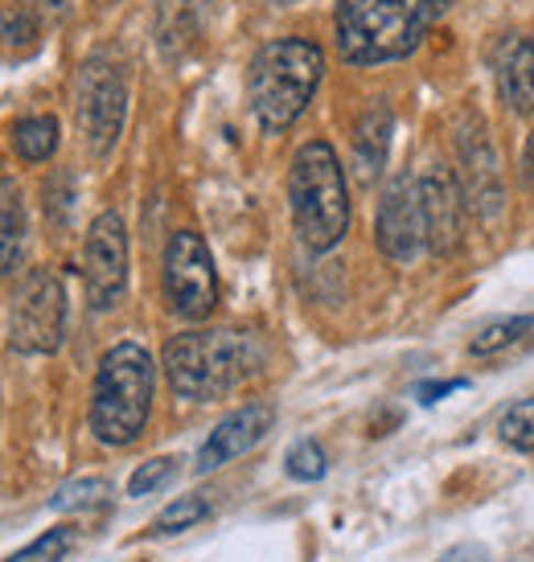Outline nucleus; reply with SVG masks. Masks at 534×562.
Returning <instances> with one entry per match:
<instances>
[{
	"label": "nucleus",
	"mask_w": 534,
	"mask_h": 562,
	"mask_svg": "<svg viewBox=\"0 0 534 562\" xmlns=\"http://www.w3.org/2000/svg\"><path fill=\"white\" fill-rule=\"evenodd\" d=\"M444 0H337V49L354 66L399 63L427 37Z\"/></svg>",
	"instance_id": "f257e3e1"
},
{
	"label": "nucleus",
	"mask_w": 534,
	"mask_h": 562,
	"mask_svg": "<svg viewBox=\"0 0 534 562\" xmlns=\"http://www.w3.org/2000/svg\"><path fill=\"white\" fill-rule=\"evenodd\" d=\"M259 366V345L243 328H198L165 345V374L174 394L214 403L243 386Z\"/></svg>",
	"instance_id": "f03ea898"
},
{
	"label": "nucleus",
	"mask_w": 534,
	"mask_h": 562,
	"mask_svg": "<svg viewBox=\"0 0 534 562\" xmlns=\"http://www.w3.org/2000/svg\"><path fill=\"white\" fill-rule=\"evenodd\" d=\"M325 75V54L304 37H276L252 58L247 94L264 132H283L304 115Z\"/></svg>",
	"instance_id": "7ed1b4c3"
},
{
	"label": "nucleus",
	"mask_w": 534,
	"mask_h": 562,
	"mask_svg": "<svg viewBox=\"0 0 534 562\" xmlns=\"http://www.w3.org/2000/svg\"><path fill=\"white\" fill-rule=\"evenodd\" d=\"M153 391H157V366L148 349L136 341L111 345L99 374H94L91 394V431L108 448H127L144 431L148 411H153Z\"/></svg>",
	"instance_id": "20e7f679"
},
{
	"label": "nucleus",
	"mask_w": 534,
	"mask_h": 562,
	"mask_svg": "<svg viewBox=\"0 0 534 562\" xmlns=\"http://www.w3.org/2000/svg\"><path fill=\"white\" fill-rule=\"evenodd\" d=\"M288 202H292V222L297 238L313 255L333 250L349 231V189L342 160L333 144L313 140L292 157L288 172Z\"/></svg>",
	"instance_id": "39448f33"
},
{
	"label": "nucleus",
	"mask_w": 534,
	"mask_h": 562,
	"mask_svg": "<svg viewBox=\"0 0 534 562\" xmlns=\"http://www.w3.org/2000/svg\"><path fill=\"white\" fill-rule=\"evenodd\" d=\"M66 333V288L58 280V271L49 267H33L21 280L9 308V345L13 353L25 358H42L54 353L63 345Z\"/></svg>",
	"instance_id": "423d86ee"
},
{
	"label": "nucleus",
	"mask_w": 534,
	"mask_h": 562,
	"mask_svg": "<svg viewBox=\"0 0 534 562\" xmlns=\"http://www.w3.org/2000/svg\"><path fill=\"white\" fill-rule=\"evenodd\" d=\"M75 111H79V127L82 140L94 157H108L120 132H124V115H127V87L120 66L94 54L87 58L79 70V87H75Z\"/></svg>",
	"instance_id": "0eeeda50"
},
{
	"label": "nucleus",
	"mask_w": 534,
	"mask_h": 562,
	"mask_svg": "<svg viewBox=\"0 0 534 562\" xmlns=\"http://www.w3.org/2000/svg\"><path fill=\"white\" fill-rule=\"evenodd\" d=\"M165 300L177 316L205 321L219 304V276L202 235L177 231L165 247Z\"/></svg>",
	"instance_id": "6e6552de"
},
{
	"label": "nucleus",
	"mask_w": 534,
	"mask_h": 562,
	"mask_svg": "<svg viewBox=\"0 0 534 562\" xmlns=\"http://www.w3.org/2000/svg\"><path fill=\"white\" fill-rule=\"evenodd\" d=\"M82 283L94 313H108L124 300L127 288V231L115 210H103L82 243Z\"/></svg>",
	"instance_id": "1a4fd4ad"
},
{
	"label": "nucleus",
	"mask_w": 534,
	"mask_h": 562,
	"mask_svg": "<svg viewBox=\"0 0 534 562\" xmlns=\"http://www.w3.org/2000/svg\"><path fill=\"white\" fill-rule=\"evenodd\" d=\"M378 250L394 263H415L427 250V222H424V198H420V177L399 172L378 205L375 222Z\"/></svg>",
	"instance_id": "9d476101"
},
{
	"label": "nucleus",
	"mask_w": 534,
	"mask_h": 562,
	"mask_svg": "<svg viewBox=\"0 0 534 562\" xmlns=\"http://www.w3.org/2000/svg\"><path fill=\"white\" fill-rule=\"evenodd\" d=\"M271 423H276V411H271L267 403H252V406L231 411V415L210 431V439L202 443V452H198V472H214V469H222V464L238 460V456H247L255 443L271 431Z\"/></svg>",
	"instance_id": "9b49d317"
},
{
	"label": "nucleus",
	"mask_w": 534,
	"mask_h": 562,
	"mask_svg": "<svg viewBox=\"0 0 534 562\" xmlns=\"http://www.w3.org/2000/svg\"><path fill=\"white\" fill-rule=\"evenodd\" d=\"M420 198H424V222H427V250L448 255L456 250L465 235V193L444 169H427L420 177Z\"/></svg>",
	"instance_id": "f8f14e48"
},
{
	"label": "nucleus",
	"mask_w": 534,
	"mask_h": 562,
	"mask_svg": "<svg viewBox=\"0 0 534 562\" xmlns=\"http://www.w3.org/2000/svg\"><path fill=\"white\" fill-rule=\"evenodd\" d=\"M493 70H498V91L519 115H531L534 111V42L526 37H505L498 46V58H493Z\"/></svg>",
	"instance_id": "ddd939ff"
},
{
	"label": "nucleus",
	"mask_w": 534,
	"mask_h": 562,
	"mask_svg": "<svg viewBox=\"0 0 534 562\" xmlns=\"http://www.w3.org/2000/svg\"><path fill=\"white\" fill-rule=\"evenodd\" d=\"M391 108L387 103H370L366 115L358 120V136H354V165H358L361 181H375L382 172L387 148H391Z\"/></svg>",
	"instance_id": "4468645a"
},
{
	"label": "nucleus",
	"mask_w": 534,
	"mask_h": 562,
	"mask_svg": "<svg viewBox=\"0 0 534 562\" xmlns=\"http://www.w3.org/2000/svg\"><path fill=\"white\" fill-rule=\"evenodd\" d=\"M25 255V205L21 189L0 177V276H9Z\"/></svg>",
	"instance_id": "2eb2a0df"
},
{
	"label": "nucleus",
	"mask_w": 534,
	"mask_h": 562,
	"mask_svg": "<svg viewBox=\"0 0 534 562\" xmlns=\"http://www.w3.org/2000/svg\"><path fill=\"white\" fill-rule=\"evenodd\" d=\"M13 144L21 160H30V165H42V160L54 157V148H58V120L54 115H30V120H21L13 127Z\"/></svg>",
	"instance_id": "dca6fc26"
},
{
	"label": "nucleus",
	"mask_w": 534,
	"mask_h": 562,
	"mask_svg": "<svg viewBox=\"0 0 534 562\" xmlns=\"http://www.w3.org/2000/svg\"><path fill=\"white\" fill-rule=\"evenodd\" d=\"M531 328H534V316H505V321H493V325H486L472 337L469 353L472 358H498V353L514 349L519 341H526Z\"/></svg>",
	"instance_id": "f3484780"
},
{
	"label": "nucleus",
	"mask_w": 534,
	"mask_h": 562,
	"mask_svg": "<svg viewBox=\"0 0 534 562\" xmlns=\"http://www.w3.org/2000/svg\"><path fill=\"white\" fill-rule=\"evenodd\" d=\"M111 501V484L103 476H82V481H70L63 484L54 501H49V509H58V514H87V509H99V505H108Z\"/></svg>",
	"instance_id": "a211bd4d"
},
{
	"label": "nucleus",
	"mask_w": 534,
	"mask_h": 562,
	"mask_svg": "<svg viewBox=\"0 0 534 562\" xmlns=\"http://www.w3.org/2000/svg\"><path fill=\"white\" fill-rule=\"evenodd\" d=\"M37 37H42V25H37V13L25 9L21 0H9V4H0V42L13 49H33L37 46Z\"/></svg>",
	"instance_id": "6ab92c4d"
},
{
	"label": "nucleus",
	"mask_w": 534,
	"mask_h": 562,
	"mask_svg": "<svg viewBox=\"0 0 534 562\" xmlns=\"http://www.w3.org/2000/svg\"><path fill=\"white\" fill-rule=\"evenodd\" d=\"M205 517H210V505H205L202 497H177L174 505L160 509L148 533H153V538H169V533L189 530V526H198V521H205Z\"/></svg>",
	"instance_id": "aec40b11"
},
{
	"label": "nucleus",
	"mask_w": 534,
	"mask_h": 562,
	"mask_svg": "<svg viewBox=\"0 0 534 562\" xmlns=\"http://www.w3.org/2000/svg\"><path fill=\"white\" fill-rule=\"evenodd\" d=\"M498 436L514 452H534V398H522L505 411L502 423H498Z\"/></svg>",
	"instance_id": "412c9836"
},
{
	"label": "nucleus",
	"mask_w": 534,
	"mask_h": 562,
	"mask_svg": "<svg viewBox=\"0 0 534 562\" xmlns=\"http://www.w3.org/2000/svg\"><path fill=\"white\" fill-rule=\"evenodd\" d=\"M70 550H75V530H70V526H58V530H46L42 538H33L30 547L16 550L13 559H4V562H63Z\"/></svg>",
	"instance_id": "4be33fe9"
},
{
	"label": "nucleus",
	"mask_w": 534,
	"mask_h": 562,
	"mask_svg": "<svg viewBox=\"0 0 534 562\" xmlns=\"http://www.w3.org/2000/svg\"><path fill=\"white\" fill-rule=\"evenodd\" d=\"M283 469H288L292 481H321L330 464H325V452H321L316 439H300L297 448L288 452V460H283Z\"/></svg>",
	"instance_id": "5701e85b"
},
{
	"label": "nucleus",
	"mask_w": 534,
	"mask_h": 562,
	"mask_svg": "<svg viewBox=\"0 0 534 562\" xmlns=\"http://www.w3.org/2000/svg\"><path fill=\"white\" fill-rule=\"evenodd\" d=\"M177 472V460L169 456H157V460H148L141 469L132 472V481H127V497H148V493H157L169 484V476Z\"/></svg>",
	"instance_id": "b1692460"
},
{
	"label": "nucleus",
	"mask_w": 534,
	"mask_h": 562,
	"mask_svg": "<svg viewBox=\"0 0 534 562\" xmlns=\"http://www.w3.org/2000/svg\"><path fill=\"white\" fill-rule=\"evenodd\" d=\"M453 391H465V382H424L415 394H420V403H436V398H444V394Z\"/></svg>",
	"instance_id": "393cba45"
},
{
	"label": "nucleus",
	"mask_w": 534,
	"mask_h": 562,
	"mask_svg": "<svg viewBox=\"0 0 534 562\" xmlns=\"http://www.w3.org/2000/svg\"><path fill=\"white\" fill-rule=\"evenodd\" d=\"M441 562H489V554L481 547H456V550H448V554H444Z\"/></svg>",
	"instance_id": "a878e982"
},
{
	"label": "nucleus",
	"mask_w": 534,
	"mask_h": 562,
	"mask_svg": "<svg viewBox=\"0 0 534 562\" xmlns=\"http://www.w3.org/2000/svg\"><path fill=\"white\" fill-rule=\"evenodd\" d=\"M25 9H33V13H63L70 0H21Z\"/></svg>",
	"instance_id": "bb28decb"
},
{
	"label": "nucleus",
	"mask_w": 534,
	"mask_h": 562,
	"mask_svg": "<svg viewBox=\"0 0 534 562\" xmlns=\"http://www.w3.org/2000/svg\"><path fill=\"white\" fill-rule=\"evenodd\" d=\"M522 165H526V181L534 186V136H531V144H526V160H522Z\"/></svg>",
	"instance_id": "cd10ccee"
}]
</instances>
